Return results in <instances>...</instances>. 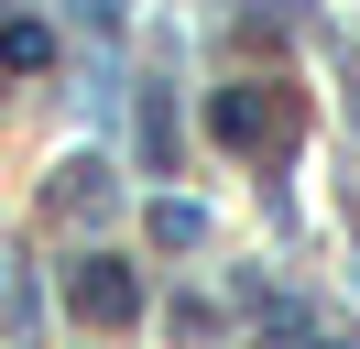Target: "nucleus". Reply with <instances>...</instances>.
<instances>
[{
  "label": "nucleus",
  "mask_w": 360,
  "mask_h": 349,
  "mask_svg": "<svg viewBox=\"0 0 360 349\" xmlns=\"http://www.w3.org/2000/svg\"><path fill=\"white\" fill-rule=\"evenodd\" d=\"M207 131H219L229 153H284L295 142V99L284 87H219V99H207Z\"/></svg>",
  "instance_id": "1"
},
{
  "label": "nucleus",
  "mask_w": 360,
  "mask_h": 349,
  "mask_svg": "<svg viewBox=\"0 0 360 349\" xmlns=\"http://www.w3.org/2000/svg\"><path fill=\"white\" fill-rule=\"evenodd\" d=\"M66 305H77L88 327H131V317H142V273L98 251V262H77V273H66Z\"/></svg>",
  "instance_id": "2"
},
{
  "label": "nucleus",
  "mask_w": 360,
  "mask_h": 349,
  "mask_svg": "<svg viewBox=\"0 0 360 349\" xmlns=\"http://www.w3.org/2000/svg\"><path fill=\"white\" fill-rule=\"evenodd\" d=\"M142 164H175V99H164V87H142Z\"/></svg>",
  "instance_id": "3"
},
{
  "label": "nucleus",
  "mask_w": 360,
  "mask_h": 349,
  "mask_svg": "<svg viewBox=\"0 0 360 349\" xmlns=\"http://www.w3.org/2000/svg\"><path fill=\"white\" fill-rule=\"evenodd\" d=\"M0 65H55V33L33 11H11V22H0Z\"/></svg>",
  "instance_id": "4"
},
{
  "label": "nucleus",
  "mask_w": 360,
  "mask_h": 349,
  "mask_svg": "<svg viewBox=\"0 0 360 349\" xmlns=\"http://www.w3.org/2000/svg\"><path fill=\"white\" fill-rule=\"evenodd\" d=\"M153 240H164V251H197V240H207V218L186 208V196H164V208H153Z\"/></svg>",
  "instance_id": "5"
},
{
  "label": "nucleus",
  "mask_w": 360,
  "mask_h": 349,
  "mask_svg": "<svg viewBox=\"0 0 360 349\" xmlns=\"http://www.w3.org/2000/svg\"><path fill=\"white\" fill-rule=\"evenodd\" d=\"M98 196H110V186H98V164H66V186H55V208H77V218H88Z\"/></svg>",
  "instance_id": "6"
},
{
  "label": "nucleus",
  "mask_w": 360,
  "mask_h": 349,
  "mask_svg": "<svg viewBox=\"0 0 360 349\" xmlns=\"http://www.w3.org/2000/svg\"><path fill=\"white\" fill-rule=\"evenodd\" d=\"M77 11H88V22H120V0H77Z\"/></svg>",
  "instance_id": "7"
}]
</instances>
